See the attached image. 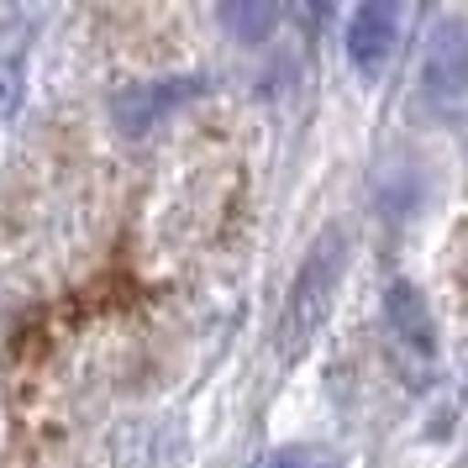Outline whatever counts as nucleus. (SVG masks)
<instances>
[{
    "label": "nucleus",
    "instance_id": "nucleus-7",
    "mask_svg": "<svg viewBox=\"0 0 468 468\" xmlns=\"http://www.w3.org/2000/svg\"><path fill=\"white\" fill-rule=\"evenodd\" d=\"M221 22L237 27V37H242V43H258V37L274 27V5H227V11H221Z\"/></svg>",
    "mask_w": 468,
    "mask_h": 468
},
{
    "label": "nucleus",
    "instance_id": "nucleus-8",
    "mask_svg": "<svg viewBox=\"0 0 468 468\" xmlns=\"http://www.w3.org/2000/svg\"><path fill=\"white\" fill-rule=\"evenodd\" d=\"M22 106V64L16 58H0V116Z\"/></svg>",
    "mask_w": 468,
    "mask_h": 468
},
{
    "label": "nucleus",
    "instance_id": "nucleus-1",
    "mask_svg": "<svg viewBox=\"0 0 468 468\" xmlns=\"http://www.w3.org/2000/svg\"><path fill=\"white\" fill-rule=\"evenodd\" d=\"M342 269H347V232H342V227H326V232H316V242L300 253V269H295V279H290L284 311H279V353H284V358L305 353L311 337L321 332V321L332 316Z\"/></svg>",
    "mask_w": 468,
    "mask_h": 468
},
{
    "label": "nucleus",
    "instance_id": "nucleus-4",
    "mask_svg": "<svg viewBox=\"0 0 468 468\" xmlns=\"http://www.w3.org/2000/svg\"><path fill=\"white\" fill-rule=\"evenodd\" d=\"M400 43V5L395 0H363L358 11L347 16V32H342V48H347V64L358 74H379L389 64V53Z\"/></svg>",
    "mask_w": 468,
    "mask_h": 468
},
{
    "label": "nucleus",
    "instance_id": "nucleus-6",
    "mask_svg": "<svg viewBox=\"0 0 468 468\" xmlns=\"http://www.w3.org/2000/svg\"><path fill=\"white\" fill-rule=\"evenodd\" d=\"M258 468H337V452L326 442H290L279 452H269Z\"/></svg>",
    "mask_w": 468,
    "mask_h": 468
},
{
    "label": "nucleus",
    "instance_id": "nucleus-5",
    "mask_svg": "<svg viewBox=\"0 0 468 468\" xmlns=\"http://www.w3.org/2000/svg\"><path fill=\"white\" fill-rule=\"evenodd\" d=\"M384 326L395 332V342L410 358L421 363L437 358V316H431V305H426V295L416 284H405V279L384 284Z\"/></svg>",
    "mask_w": 468,
    "mask_h": 468
},
{
    "label": "nucleus",
    "instance_id": "nucleus-3",
    "mask_svg": "<svg viewBox=\"0 0 468 468\" xmlns=\"http://www.w3.org/2000/svg\"><path fill=\"white\" fill-rule=\"evenodd\" d=\"M463 85H468V64H463V22L447 16L437 22L431 43H426V58H421V95L426 106L437 116H458L463 111Z\"/></svg>",
    "mask_w": 468,
    "mask_h": 468
},
{
    "label": "nucleus",
    "instance_id": "nucleus-2",
    "mask_svg": "<svg viewBox=\"0 0 468 468\" xmlns=\"http://www.w3.org/2000/svg\"><path fill=\"white\" fill-rule=\"evenodd\" d=\"M206 90V80L195 74H169V80H137V85H122L111 95V122L127 132V137H143L153 132L169 111H179L185 101H195Z\"/></svg>",
    "mask_w": 468,
    "mask_h": 468
}]
</instances>
